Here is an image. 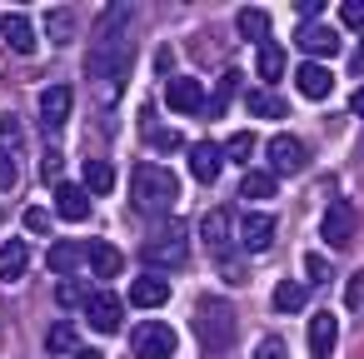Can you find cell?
Instances as JSON below:
<instances>
[{
    "label": "cell",
    "mask_w": 364,
    "mask_h": 359,
    "mask_svg": "<svg viewBox=\"0 0 364 359\" xmlns=\"http://www.w3.org/2000/svg\"><path fill=\"white\" fill-rule=\"evenodd\" d=\"M235 31H240V41L264 45V41H269V11H264V6H245V11L235 16Z\"/></svg>",
    "instance_id": "cell-22"
},
{
    "label": "cell",
    "mask_w": 364,
    "mask_h": 359,
    "mask_svg": "<svg viewBox=\"0 0 364 359\" xmlns=\"http://www.w3.org/2000/svg\"><path fill=\"white\" fill-rule=\"evenodd\" d=\"M75 359H105L100 349H75Z\"/></svg>",
    "instance_id": "cell-45"
},
{
    "label": "cell",
    "mask_w": 364,
    "mask_h": 359,
    "mask_svg": "<svg viewBox=\"0 0 364 359\" xmlns=\"http://www.w3.org/2000/svg\"><path fill=\"white\" fill-rule=\"evenodd\" d=\"M46 31H50V41H55V45H65V41H70V36H75V16H70V11H60V6H55V11H50V16H46Z\"/></svg>",
    "instance_id": "cell-31"
},
{
    "label": "cell",
    "mask_w": 364,
    "mask_h": 359,
    "mask_svg": "<svg viewBox=\"0 0 364 359\" xmlns=\"http://www.w3.org/2000/svg\"><path fill=\"white\" fill-rule=\"evenodd\" d=\"M344 26L349 31H364V0H349V6H344Z\"/></svg>",
    "instance_id": "cell-39"
},
{
    "label": "cell",
    "mask_w": 364,
    "mask_h": 359,
    "mask_svg": "<svg viewBox=\"0 0 364 359\" xmlns=\"http://www.w3.org/2000/svg\"><path fill=\"white\" fill-rule=\"evenodd\" d=\"M0 36H6V45L16 50V55H36V26H31V16H21V11H11V16H0Z\"/></svg>",
    "instance_id": "cell-14"
},
{
    "label": "cell",
    "mask_w": 364,
    "mask_h": 359,
    "mask_svg": "<svg viewBox=\"0 0 364 359\" xmlns=\"http://www.w3.org/2000/svg\"><path fill=\"white\" fill-rule=\"evenodd\" d=\"M195 334H200L205 349H225V344L235 339V314H230V304H220V299H200Z\"/></svg>",
    "instance_id": "cell-3"
},
{
    "label": "cell",
    "mask_w": 364,
    "mask_h": 359,
    "mask_svg": "<svg viewBox=\"0 0 364 359\" xmlns=\"http://www.w3.org/2000/svg\"><path fill=\"white\" fill-rule=\"evenodd\" d=\"M294 11H299V26H304V21H314L324 6H319V0H294Z\"/></svg>",
    "instance_id": "cell-42"
},
{
    "label": "cell",
    "mask_w": 364,
    "mask_h": 359,
    "mask_svg": "<svg viewBox=\"0 0 364 359\" xmlns=\"http://www.w3.org/2000/svg\"><path fill=\"white\" fill-rule=\"evenodd\" d=\"M85 299H90V294H85L75 279H60V284H55V304H60V309H85Z\"/></svg>",
    "instance_id": "cell-34"
},
{
    "label": "cell",
    "mask_w": 364,
    "mask_h": 359,
    "mask_svg": "<svg viewBox=\"0 0 364 359\" xmlns=\"http://www.w3.org/2000/svg\"><path fill=\"white\" fill-rule=\"evenodd\" d=\"M145 140H150L155 150H180V145H185V135H175V130H145Z\"/></svg>",
    "instance_id": "cell-37"
},
{
    "label": "cell",
    "mask_w": 364,
    "mask_h": 359,
    "mask_svg": "<svg viewBox=\"0 0 364 359\" xmlns=\"http://www.w3.org/2000/svg\"><path fill=\"white\" fill-rule=\"evenodd\" d=\"M274 309L279 314H299L304 309V284L299 279H279L274 284Z\"/></svg>",
    "instance_id": "cell-29"
},
{
    "label": "cell",
    "mask_w": 364,
    "mask_h": 359,
    "mask_svg": "<svg viewBox=\"0 0 364 359\" xmlns=\"http://www.w3.org/2000/svg\"><path fill=\"white\" fill-rule=\"evenodd\" d=\"M304 274H309V284H329V279H334L324 254H304Z\"/></svg>",
    "instance_id": "cell-36"
},
{
    "label": "cell",
    "mask_w": 364,
    "mask_h": 359,
    "mask_svg": "<svg viewBox=\"0 0 364 359\" xmlns=\"http://www.w3.org/2000/svg\"><path fill=\"white\" fill-rule=\"evenodd\" d=\"M75 344H80V334H75V324H70V319L50 324V334H46V349H50V354H65V349H75Z\"/></svg>",
    "instance_id": "cell-30"
},
{
    "label": "cell",
    "mask_w": 364,
    "mask_h": 359,
    "mask_svg": "<svg viewBox=\"0 0 364 359\" xmlns=\"http://www.w3.org/2000/svg\"><path fill=\"white\" fill-rule=\"evenodd\" d=\"M80 259H85V245H75V240H55V245L46 250V264H50V274H60V279H75Z\"/></svg>",
    "instance_id": "cell-19"
},
{
    "label": "cell",
    "mask_w": 364,
    "mask_h": 359,
    "mask_svg": "<svg viewBox=\"0 0 364 359\" xmlns=\"http://www.w3.org/2000/svg\"><path fill=\"white\" fill-rule=\"evenodd\" d=\"M240 195H245V200H269V195H279V180H274L269 170H250V175L240 180Z\"/></svg>",
    "instance_id": "cell-28"
},
{
    "label": "cell",
    "mask_w": 364,
    "mask_h": 359,
    "mask_svg": "<svg viewBox=\"0 0 364 359\" xmlns=\"http://www.w3.org/2000/svg\"><path fill=\"white\" fill-rule=\"evenodd\" d=\"M21 150V120L16 115H0V160H11Z\"/></svg>",
    "instance_id": "cell-32"
},
{
    "label": "cell",
    "mask_w": 364,
    "mask_h": 359,
    "mask_svg": "<svg viewBox=\"0 0 364 359\" xmlns=\"http://www.w3.org/2000/svg\"><path fill=\"white\" fill-rule=\"evenodd\" d=\"M140 259H145L150 269H180V264L190 259V240H185V230H165V235L145 240Z\"/></svg>",
    "instance_id": "cell-4"
},
{
    "label": "cell",
    "mask_w": 364,
    "mask_h": 359,
    "mask_svg": "<svg viewBox=\"0 0 364 359\" xmlns=\"http://www.w3.org/2000/svg\"><path fill=\"white\" fill-rule=\"evenodd\" d=\"M255 70H259V80H264V90L284 75V50L274 45V41H264L259 50H255Z\"/></svg>",
    "instance_id": "cell-25"
},
{
    "label": "cell",
    "mask_w": 364,
    "mask_h": 359,
    "mask_svg": "<svg viewBox=\"0 0 364 359\" xmlns=\"http://www.w3.org/2000/svg\"><path fill=\"white\" fill-rule=\"evenodd\" d=\"M354 210L349 205H329L324 210V220H319V235H324V245L329 250H344V245H354Z\"/></svg>",
    "instance_id": "cell-10"
},
{
    "label": "cell",
    "mask_w": 364,
    "mask_h": 359,
    "mask_svg": "<svg viewBox=\"0 0 364 359\" xmlns=\"http://www.w3.org/2000/svg\"><path fill=\"white\" fill-rule=\"evenodd\" d=\"M135 21H140V6H110V11H100L95 45H120V41H135Z\"/></svg>",
    "instance_id": "cell-6"
},
{
    "label": "cell",
    "mask_w": 364,
    "mask_h": 359,
    "mask_svg": "<svg viewBox=\"0 0 364 359\" xmlns=\"http://www.w3.org/2000/svg\"><path fill=\"white\" fill-rule=\"evenodd\" d=\"M70 105H75L70 85H46V95H41V125L55 135V130L70 120Z\"/></svg>",
    "instance_id": "cell-11"
},
{
    "label": "cell",
    "mask_w": 364,
    "mask_h": 359,
    "mask_svg": "<svg viewBox=\"0 0 364 359\" xmlns=\"http://www.w3.org/2000/svg\"><path fill=\"white\" fill-rule=\"evenodd\" d=\"M250 155H255V135H250V130H235V135H230V145H225V160L250 165Z\"/></svg>",
    "instance_id": "cell-33"
},
{
    "label": "cell",
    "mask_w": 364,
    "mask_h": 359,
    "mask_svg": "<svg viewBox=\"0 0 364 359\" xmlns=\"http://www.w3.org/2000/svg\"><path fill=\"white\" fill-rule=\"evenodd\" d=\"M359 55H364V41H359Z\"/></svg>",
    "instance_id": "cell-46"
},
{
    "label": "cell",
    "mask_w": 364,
    "mask_h": 359,
    "mask_svg": "<svg viewBox=\"0 0 364 359\" xmlns=\"http://www.w3.org/2000/svg\"><path fill=\"white\" fill-rule=\"evenodd\" d=\"M245 110H250V115H264V120H284V100H279L274 90H264V85L245 95Z\"/></svg>",
    "instance_id": "cell-26"
},
{
    "label": "cell",
    "mask_w": 364,
    "mask_h": 359,
    "mask_svg": "<svg viewBox=\"0 0 364 359\" xmlns=\"http://www.w3.org/2000/svg\"><path fill=\"white\" fill-rule=\"evenodd\" d=\"M85 324L100 329V334H115V329L125 324V304H120V294H110V289L90 294V299H85Z\"/></svg>",
    "instance_id": "cell-7"
},
{
    "label": "cell",
    "mask_w": 364,
    "mask_h": 359,
    "mask_svg": "<svg viewBox=\"0 0 364 359\" xmlns=\"http://www.w3.org/2000/svg\"><path fill=\"white\" fill-rule=\"evenodd\" d=\"M220 170H225V150H220L215 140L190 145V175H195L200 185H215V180H220Z\"/></svg>",
    "instance_id": "cell-13"
},
{
    "label": "cell",
    "mask_w": 364,
    "mask_h": 359,
    "mask_svg": "<svg viewBox=\"0 0 364 359\" xmlns=\"http://www.w3.org/2000/svg\"><path fill=\"white\" fill-rule=\"evenodd\" d=\"M85 259H90V274H100V279H115L125 269V254L115 245H85Z\"/></svg>",
    "instance_id": "cell-23"
},
{
    "label": "cell",
    "mask_w": 364,
    "mask_h": 359,
    "mask_svg": "<svg viewBox=\"0 0 364 359\" xmlns=\"http://www.w3.org/2000/svg\"><path fill=\"white\" fill-rule=\"evenodd\" d=\"M16 185V160H0V190Z\"/></svg>",
    "instance_id": "cell-43"
},
{
    "label": "cell",
    "mask_w": 364,
    "mask_h": 359,
    "mask_svg": "<svg viewBox=\"0 0 364 359\" xmlns=\"http://www.w3.org/2000/svg\"><path fill=\"white\" fill-rule=\"evenodd\" d=\"M255 359H284V339H259Z\"/></svg>",
    "instance_id": "cell-40"
},
{
    "label": "cell",
    "mask_w": 364,
    "mask_h": 359,
    "mask_svg": "<svg viewBox=\"0 0 364 359\" xmlns=\"http://www.w3.org/2000/svg\"><path fill=\"white\" fill-rule=\"evenodd\" d=\"M274 230H279V220H274L269 210H250V215L240 220V245H245L250 254H264V250L274 245Z\"/></svg>",
    "instance_id": "cell-9"
},
{
    "label": "cell",
    "mask_w": 364,
    "mask_h": 359,
    "mask_svg": "<svg viewBox=\"0 0 364 359\" xmlns=\"http://www.w3.org/2000/svg\"><path fill=\"white\" fill-rule=\"evenodd\" d=\"M26 264H31L26 240H6V245H0V279H6V284H16L26 274Z\"/></svg>",
    "instance_id": "cell-24"
},
{
    "label": "cell",
    "mask_w": 364,
    "mask_h": 359,
    "mask_svg": "<svg viewBox=\"0 0 364 359\" xmlns=\"http://www.w3.org/2000/svg\"><path fill=\"white\" fill-rule=\"evenodd\" d=\"M60 175H65V165H60V155H46V160H41V180H50V185H60Z\"/></svg>",
    "instance_id": "cell-38"
},
{
    "label": "cell",
    "mask_w": 364,
    "mask_h": 359,
    "mask_svg": "<svg viewBox=\"0 0 364 359\" xmlns=\"http://www.w3.org/2000/svg\"><path fill=\"white\" fill-rule=\"evenodd\" d=\"M26 230L46 235V230H50V215H46V210H26Z\"/></svg>",
    "instance_id": "cell-41"
},
{
    "label": "cell",
    "mask_w": 364,
    "mask_h": 359,
    "mask_svg": "<svg viewBox=\"0 0 364 359\" xmlns=\"http://www.w3.org/2000/svg\"><path fill=\"white\" fill-rule=\"evenodd\" d=\"M115 190V165L110 160H85V195H110Z\"/></svg>",
    "instance_id": "cell-27"
},
{
    "label": "cell",
    "mask_w": 364,
    "mask_h": 359,
    "mask_svg": "<svg viewBox=\"0 0 364 359\" xmlns=\"http://www.w3.org/2000/svg\"><path fill=\"white\" fill-rule=\"evenodd\" d=\"M235 220H230V210H210L205 220H200V235H205V245H210V254H230V245H235Z\"/></svg>",
    "instance_id": "cell-16"
},
{
    "label": "cell",
    "mask_w": 364,
    "mask_h": 359,
    "mask_svg": "<svg viewBox=\"0 0 364 359\" xmlns=\"http://www.w3.org/2000/svg\"><path fill=\"white\" fill-rule=\"evenodd\" d=\"M344 309H349V314H364V269L349 274V284H344Z\"/></svg>",
    "instance_id": "cell-35"
},
{
    "label": "cell",
    "mask_w": 364,
    "mask_h": 359,
    "mask_svg": "<svg viewBox=\"0 0 364 359\" xmlns=\"http://www.w3.org/2000/svg\"><path fill=\"white\" fill-rule=\"evenodd\" d=\"M55 215H60V220H70V225L90 220V195H85V185L60 180V185H55Z\"/></svg>",
    "instance_id": "cell-15"
},
{
    "label": "cell",
    "mask_w": 364,
    "mask_h": 359,
    "mask_svg": "<svg viewBox=\"0 0 364 359\" xmlns=\"http://www.w3.org/2000/svg\"><path fill=\"white\" fill-rule=\"evenodd\" d=\"M130 349H135L140 359H175L180 334H175L170 324H160V319H145V324L130 334Z\"/></svg>",
    "instance_id": "cell-5"
},
{
    "label": "cell",
    "mask_w": 364,
    "mask_h": 359,
    "mask_svg": "<svg viewBox=\"0 0 364 359\" xmlns=\"http://www.w3.org/2000/svg\"><path fill=\"white\" fill-rule=\"evenodd\" d=\"M165 105H170L175 115H205V90H200V80H195V75H170Z\"/></svg>",
    "instance_id": "cell-8"
},
{
    "label": "cell",
    "mask_w": 364,
    "mask_h": 359,
    "mask_svg": "<svg viewBox=\"0 0 364 359\" xmlns=\"http://www.w3.org/2000/svg\"><path fill=\"white\" fill-rule=\"evenodd\" d=\"M294 85H299V95H304V100H329V90H334V75H329L319 60H304V65L294 70Z\"/></svg>",
    "instance_id": "cell-18"
},
{
    "label": "cell",
    "mask_w": 364,
    "mask_h": 359,
    "mask_svg": "<svg viewBox=\"0 0 364 359\" xmlns=\"http://www.w3.org/2000/svg\"><path fill=\"white\" fill-rule=\"evenodd\" d=\"M349 110H354V115H359V120H364V85H359V90H354V95H349Z\"/></svg>",
    "instance_id": "cell-44"
},
{
    "label": "cell",
    "mask_w": 364,
    "mask_h": 359,
    "mask_svg": "<svg viewBox=\"0 0 364 359\" xmlns=\"http://www.w3.org/2000/svg\"><path fill=\"white\" fill-rule=\"evenodd\" d=\"M165 299H170V284H165L160 274H140V279L130 284V304H135V309H160Z\"/></svg>",
    "instance_id": "cell-21"
},
{
    "label": "cell",
    "mask_w": 364,
    "mask_h": 359,
    "mask_svg": "<svg viewBox=\"0 0 364 359\" xmlns=\"http://www.w3.org/2000/svg\"><path fill=\"white\" fill-rule=\"evenodd\" d=\"M264 155H269V175H274V180H279V175H294V170L304 165V145H299L294 135H274Z\"/></svg>",
    "instance_id": "cell-12"
},
{
    "label": "cell",
    "mask_w": 364,
    "mask_h": 359,
    "mask_svg": "<svg viewBox=\"0 0 364 359\" xmlns=\"http://www.w3.org/2000/svg\"><path fill=\"white\" fill-rule=\"evenodd\" d=\"M130 65H135V41H120V45H90V55H85V70L95 75L100 95H115V85L130 75Z\"/></svg>",
    "instance_id": "cell-2"
},
{
    "label": "cell",
    "mask_w": 364,
    "mask_h": 359,
    "mask_svg": "<svg viewBox=\"0 0 364 359\" xmlns=\"http://www.w3.org/2000/svg\"><path fill=\"white\" fill-rule=\"evenodd\" d=\"M334 339H339V319L334 314H309V354L314 359H329L334 354Z\"/></svg>",
    "instance_id": "cell-20"
},
{
    "label": "cell",
    "mask_w": 364,
    "mask_h": 359,
    "mask_svg": "<svg viewBox=\"0 0 364 359\" xmlns=\"http://www.w3.org/2000/svg\"><path fill=\"white\" fill-rule=\"evenodd\" d=\"M175 200H180V180H175V170H165V165H145V160L130 170V205H135L140 215H165Z\"/></svg>",
    "instance_id": "cell-1"
},
{
    "label": "cell",
    "mask_w": 364,
    "mask_h": 359,
    "mask_svg": "<svg viewBox=\"0 0 364 359\" xmlns=\"http://www.w3.org/2000/svg\"><path fill=\"white\" fill-rule=\"evenodd\" d=\"M294 41H299V50H304V55H319V60L339 55V45H344V41H339V31H329V26H299V36H294Z\"/></svg>",
    "instance_id": "cell-17"
}]
</instances>
